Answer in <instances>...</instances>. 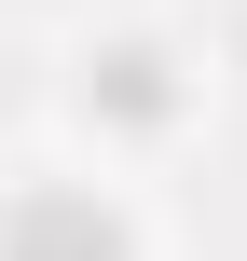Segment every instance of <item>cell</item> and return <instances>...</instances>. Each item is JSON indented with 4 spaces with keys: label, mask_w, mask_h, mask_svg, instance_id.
Instances as JSON below:
<instances>
[{
    "label": "cell",
    "mask_w": 247,
    "mask_h": 261,
    "mask_svg": "<svg viewBox=\"0 0 247 261\" xmlns=\"http://www.w3.org/2000/svg\"><path fill=\"white\" fill-rule=\"evenodd\" d=\"M14 261H110V220L96 206H28L14 220Z\"/></svg>",
    "instance_id": "1"
}]
</instances>
